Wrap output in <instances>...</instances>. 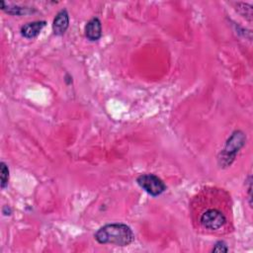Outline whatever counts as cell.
I'll return each instance as SVG.
<instances>
[{
	"instance_id": "7",
	"label": "cell",
	"mask_w": 253,
	"mask_h": 253,
	"mask_svg": "<svg viewBox=\"0 0 253 253\" xmlns=\"http://www.w3.org/2000/svg\"><path fill=\"white\" fill-rule=\"evenodd\" d=\"M45 21H35L27 23L21 28V35L26 39L36 38L45 26Z\"/></svg>"
},
{
	"instance_id": "13",
	"label": "cell",
	"mask_w": 253,
	"mask_h": 253,
	"mask_svg": "<svg viewBox=\"0 0 253 253\" xmlns=\"http://www.w3.org/2000/svg\"><path fill=\"white\" fill-rule=\"evenodd\" d=\"M2 212L4 213V215H10L12 213V210L10 207L8 206H4L2 209Z\"/></svg>"
},
{
	"instance_id": "2",
	"label": "cell",
	"mask_w": 253,
	"mask_h": 253,
	"mask_svg": "<svg viewBox=\"0 0 253 253\" xmlns=\"http://www.w3.org/2000/svg\"><path fill=\"white\" fill-rule=\"evenodd\" d=\"M246 137L241 130H235L231 136L227 139L226 144L221 152V157L218 158L220 165L228 166L232 163L235 158L236 153L245 143Z\"/></svg>"
},
{
	"instance_id": "9",
	"label": "cell",
	"mask_w": 253,
	"mask_h": 253,
	"mask_svg": "<svg viewBox=\"0 0 253 253\" xmlns=\"http://www.w3.org/2000/svg\"><path fill=\"white\" fill-rule=\"evenodd\" d=\"M236 10L239 12L240 15L248 19L249 21L252 20V6L245 3H237Z\"/></svg>"
},
{
	"instance_id": "8",
	"label": "cell",
	"mask_w": 253,
	"mask_h": 253,
	"mask_svg": "<svg viewBox=\"0 0 253 253\" xmlns=\"http://www.w3.org/2000/svg\"><path fill=\"white\" fill-rule=\"evenodd\" d=\"M0 5H1V9L10 15L20 16V15L31 14V13L35 12V9H33V8H25V7H20V6H9V5H6L3 1L0 2Z\"/></svg>"
},
{
	"instance_id": "4",
	"label": "cell",
	"mask_w": 253,
	"mask_h": 253,
	"mask_svg": "<svg viewBox=\"0 0 253 253\" xmlns=\"http://www.w3.org/2000/svg\"><path fill=\"white\" fill-rule=\"evenodd\" d=\"M136 183L146 193L153 197L161 195L166 190L164 182L154 174H141L136 178Z\"/></svg>"
},
{
	"instance_id": "3",
	"label": "cell",
	"mask_w": 253,
	"mask_h": 253,
	"mask_svg": "<svg viewBox=\"0 0 253 253\" xmlns=\"http://www.w3.org/2000/svg\"><path fill=\"white\" fill-rule=\"evenodd\" d=\"M226 221L224 213L217 209H208L200 216L201 225L209 230H218Z\"/></svg>"
},
{
	"instance_id": "1",
	"label": "cell",
	"mask_w": 253,
	"mask_h": 253,
	"mask_svg": "<svg viewBox=\"0 0 253 253\" xmlns=\"http://www.w3.org/2000/svg\"><path fill=\"white\" fill-rule=\"evenodd\" d=\"M94 237L100 244L126 246L133 241L134 234L128 225L121 222H115L108 223L100 227L94 234Z\"/></svg>"
},
{
	"instance_id": "6",
	"label": "cell",
	"mask_w": 253,
	"mask_h": 253,
	"mask_svg": "<svg viewBox=\"0 0 253 253\" xmlns=\"http://www.w3.org/2000/svg\"><path fill=\"white\" fill-rule=\"evenodd\" d=\"M84 31H85V37L89 41H92V42L98 41L102 37L101 21L97 17L92 18L85 25Z\"/></svg>"
},
{
	"instance_id": "5",
	"label": "cell",
	"mask_w": 253,
	"mask_h": 253,
	"mask_svg": "<svg viewBox=\"0 0 253 253\" xmlns=\"http://www.w3.org/2000/svg\"><path fill=\"white\" fill-rule=\"evenodd\" d=\"M69 26V15L65 9L60 10L53 19L52 31L56 36L63 35Z\"/></svg>"
},
{
	"instance_id": "10",
	"label": "cell",
	"mask_w": 253,
	"mask_h": 253,
	"mask_svg": "<svg viewBox=\"0 0 253 253\" xmlns=\"http://www.w3.org/2000/svg\"><path fill=\"white\" fill-rule=\"evenodd\" d=\"M0 179H1V189H5L9 181V169L5 162L0 163Z\"/></svg>"
},
{
	"instance_id": "12",
	"label": "cell",
	"mask_w": 253,
	"mask_h": 253,
	"mask_svg": "<svg viewBox=\"0 0 253 253\" xmlns=\"http://www.w3.org/2000/svg\"><path fill=\"white\" fill-rule=\"evenodd\" d=\"M251 191H252V179H251V176H249L248 177V197H249V204H250V206L252 205Z\"/></svg>"
},
{
	"instance_id": "11",
	"label": "cell",
	"mask_w": 253,
	"mask_h": 253,
	"mask_svg": "<svg viewBox=\"0 0 253 253\" xmlns=\"http://www.w3.org/2000/svg\"><path fill=\"white\" fill-rule=\"evenodd\" d=\"M211 251L212 252H227L228 251V247H227V245H226V243L224 241L219 240V241H217L214 244V246H213Z\"/></svg>"
}]
</instances>
